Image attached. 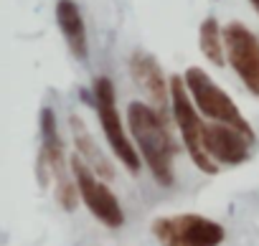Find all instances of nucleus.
I'll use <instances>...</instances> for the list:
<instances>
[{"label": "nucleus", "instance_id": "obj_1", "mask_svg": "<svg viewBox=\"0 0 259 246\" xmlns=\"http://www.w3.org/2000/svg\"><path fill=\"white\" fill-rule=\"evenodd\" d=\"M127 125H130V132H133L138 147H140V158L150 168L153 178L160 185H170L173 183L176 145H173V137H170L168 127H165L163 114L150 104L130 102Z\"/></svg>", "mask_w": 259, "mask_h": 246}, {"label": "nucleus", "instance_id": "obj_2", "mask_svg": "<svg viewBox=\"0 0 259 246\" xmlns=\"http://www.w3.org/2000/svg\"><path fill=\"white\" fill-rule=\"evenodd\" d=\"M183 79H186V86H188V91H191V96H193V104L198 107V112H201L203 117H211L213 122H219V125L234 127V130L244 132L249 140H254L251 125L241 117V112L236 109V104L231 102V96H229L224 89H219V86L213 84V79H211L203 69L191 66Z\"/></svg>", "mask_w": 259, "mask_h": 246}, {"label": "nucleus", "instance_id": "obj_3", "mask_svg": "<svg viewBox=\"0 0 259 246\" xmlns=\"http://www.w3.org/2000/svg\"><path fill=\"white\" fill-rule=\"evenodd\" d=\"M41 137H44V145H41V170H38V180L41 185H46L49 175L56 180V195H59V206L66 208V211H74L76 203H79V188H76V180H69L66 178V165H64V145H61V137L56 132V117H54V109H44L41 112Z\"/></svg>", "mask_w": 259, "mask_h": 246}, {"label": "nucleus", "instance_id": "obj_4", "mask_svg": "<svg viewBox=\"0 0 259 246\" xmlns=\"http://www.w3.org/2000/svg\"><path fill=\"white\" fill-rule=\"evenodd\" d=\"M153 236L160 246H219L226 236L224 226L198 213L160 216L153 221Z\"/></svg>", "mask_w": 259, "mask_h": 246}, {"label": "nucleus", "instance_id": "obj_5", "mask_svg": "<svg viewBox=\"0 0 259 246\" xmlns=\"http://www.w3.org/2000/svg\"><path fill=\"white\" fill-rule=\"evenodd\" d=\"M170 107H173V117L181 127L183 135V145L191 155V160L196 163L198 170L213 175L219 170V165L211 160V155L206 153L203 145V125L198 119V112L193 107V96H188V86L183 76H173L170 79Z\"/></svg>", "mask_w": 259, "mask_h": 246}, {"label": "nucleus", "instance_id": "obj_6", "mask_svg": "<svg viewBox=\"0 0 259 246\" xmlns=\"http://www.w3.org/2000/svg\"><path fill=\"white\" fill-rule=\"evenodd\" d=\"M94 107H97L99 125H102V132H104L109 147L114 150V155L122 160V165L130 173H138L143 158L138 155V150L133 147L130 137L124 135L122 117L117 112V99H114V84L107 76H97L94 79Z\"/></svg>", "mask_w": 259, "mask_h": 246}, {"label": "nucleus", "instance_id": "obj_7", "mask_svg": "<svg viewBox=\"0 0 259 246\" xmlns=\"http://www.w3.org/2000/svg\"><path fill=\"white\" fill-rule=\"evenodd\" d=\"M71 175L76 180V188H79V195H81L84 206L89 208V213L97 221H102L109 228H117V226L124 223V213H122L114 193L102 180H97V175L81 160V155H71Z\"/></svg>", "mask_w": 259, "mask_h": 246}, {"label": "nucleus", "instance_id": "obj_8", "mask_svg": "<svg viewBox=\"0 0 259 246\" xmlns=\"http://www.w3.org/2000/svg\"><path fill=\"white\" fill-rule=\"evenodd\" d=\"M224 46H226L229 64L234 66L244 86L254 96H259V41L256 36L241 23H229L224 28Z\"/></svg>", "mask_w": 259, "mask_h": 246}, {"label": "nucleus", "instance_id": "obj_9", "mask_svg": "<svg viewBox=\"0 0 259 246\" xmlns=\"http://www.w3.org/2000/svg\"><path fill=\"white\" fill-rule=\"evenodd\" d=\"M249 137L234 127L226 125H203V145L206 153L211 155V160L224 163V165H239L244 160H249Z\"/></svg>", "mask_w": 259, "mask_h": 246}, {"label": "nucleus", "instance_id": "obj_10", "mask_svg": "<svg viewBox=\"0 0 259 246\" xmlns=\"http://www.w3.org/2000/svg\"><path fill=\"white\" fill-rule=\"evenodd\" d=\"M130 74H133L135 84L150 96V102L155 104V109L163 114L165 107H168L170 94H168L165 76H163L158 61L150 54H145V51H135L133 59H130Z\"/></svg>", "mask_w": 259, "mask_h": 246}, {"label": "nucleus", "instance_id": "obj_11", "mask_svg": "<svg viewBox=\"0 0 259 246\" xmlns=\"http://www.w3.org/2000/svg\"><path fill=\"white\" fill-rule=\"evenodd\" d=\"M56 23L69 43V51L79 59L87 61L89 48H87V28H84V18L76 8L74 0H59L56 3Z\"/></svg>", "mask_w": 259, "mask_h": 246}, {"label": "nucleus", "instance_id": "obj_12", "mask_svg": "<svg viewBox=\"0 0 259 246\" xmlns=\"http://www.w3.org/2000/svg\"><path fill=\"white\" fill-rule=\"evenodd\" d=\"M69 122H71V135H74L76 155H81V160H84L89 168H94L99 175L112 178V175H114V170H112L109 160H107V158L99 153V147L94 145V140H92V135H89L87 125H84V122H81L79 117H71Z\"/></svg>", "mask_w": 259, "mask_h": 246}, {"label": "nucleus", "instance_id": "obj_13", "mask_svg": "<svg viewBox=\"0 0 259 246\" xmlns=\"http://www.w3.org/2000/svg\"><path fill=\"white\" fill-rule=\"evenodd\" d=\"M198 46H201L203 56H206L211 64L224 66V41H221V28H219V21H216V18H206V21L201 23Z\"/></svg>", "mask_w": 259, "mask_h": 246}, {"label": "nucleus", "instance_id": "obj_14", "mask_svg": "<svg viewBox=\"0 0 259 246\" xmlns=\"http://www.w3.org/2000/svg\"><path fill=\"white\" fill-rule=\"evenodd\" d=\"M251 6L256 8V13H259V0H251Z\"/></svg>", "mask_w": 259, "mask_h": 246}]
</instances>
